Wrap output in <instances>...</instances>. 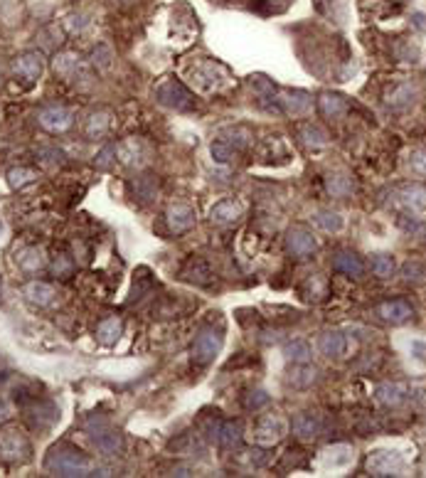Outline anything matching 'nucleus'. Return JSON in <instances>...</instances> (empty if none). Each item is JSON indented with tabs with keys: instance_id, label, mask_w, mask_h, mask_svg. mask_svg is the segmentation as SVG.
<instances>
[{
	"instance_id": "1",
	"label": "nucleus",
	"mask_w": 426,
	"mask_h": 478,
	"mask_svg": "<svg viewBox=\"0 0 426 478\" xmlns=\"http://www.w3.org/2000/svg\"><path fill=\"white\" fill-rule=\"evenodd\" d=\"M44 468H47L52 476H65V478L94 476V471H97L92 459L76 449H52L49 451V456L44 459Z\"/></svg>"
},
{
	"instance_id": "2",
	"label": "nucleus",
	"mask_w": 426,
	"mask_h": 478,
	"mask_svg": "<svg viewBox=\"0 0 426 478\" xmlns=\"http://www.w3.org/2000/svg\"><path fill=\"white\" fill-rule=\"evenodd\" d=\"M30 459V441L17 427H3L0 429V461L17 463Z\"/></svg>"
},
{
	"instance_id": "3",
	"label": "nucleus",
	"mask_w": 426,
	"mask_h": 478,
	"mask_svg": "<svg viewBox=\"0 0 426 478\" xmlns=\"http://www.w3.org/2000/svg\"><path fill=\"white\" fill-rule=\"evenodd\" d=\"M394 207H400L402 215H414V217H424L426 215V188L419 183L402 185L392 192Z\"/></svg>"
},
{
	"instance_id": "4",
	"label": "nucleus",
	"mask_w": 426,
	"mask_h": 478,
	"mask_svg": "<svg viewBox=\"0 0 426 478\" xmlns=\"http://www.w3.org/2000/svg\"><path fill=\"white\" fill-rule=\"evenodd\" d=\"M222 343H224V338H222L220 331H215V328H207V331H202L200 336L195 338L192 348H190V358H192V363L197 365V368H205V365H210L212 360L220 355Z\"/></svg>"
},
{
	"instance_id": "5",
	"label": "nucleus",
	"mask_w": 426,
	"mask_h": 478,
	"mask_svg": "<svg viewBox=\"0 0 426 478\" xmlns=\"http://www.w3.org/2000/svg\"><path fill=\"white\" fill-rule=\"evenodd\" d=\"M89 431H92V441L104 456H116L124 446V439L106 419H89Z\"/></svg>"
},
{
	"instance_id": "6",
	"label": "nucleus",
	"mask_w": 426,
	"mask_h": 478,
	"mask_svg": "<svg viewBox=\"0 0 426 478\" xmlns=\"http://www.w3.org/2000/svg\"><path fill=\"white\" fill-rule=\"evenodd\" d=\"M156 99L163 104V106H167V109H175V111H190L195 106L192 94H190L180 82H175V79H167V82H163L161 87L156 89Z\"/></svg>"
},
{
	"instance_id": "7",
	"label": "nucleus",
	"mask_w": 426,
	"mask_h": 478,
	"mask_svg": "<svg viewBox=\"0 0 426 478\" xmlns=\"http://www.w3.org/2000/svg\"><path fill=\"white\" fill-rule=\"evenodd\" d=\"M286 434V422L279 414H264L259 422L254 424V441L259 446H274L279 444Z\"/></svg>"
},
{
	"instance_id": "8",
	"label": "nucleus",
	"mask_w": 426,
	"mask_h": 478,
	"mask_svg": "<svg viewBox=\"0 0 426 478\" xmlns=\"http://www.w3.org/2000/svg\"><path fill=\"white\" fill-rule=\"evenodd\" d=\"M38 124L49 133H62L74 124V114L65 106H44L38 114Z\"/></svg>"
},
{
	"instance_id": "9",
	"label": "nucleus",
	"mask_w": 426,
	"mask_h": 478,
	"mask_svg": "<svg viewBox=\"0 0 426 478\" xmlns=\"http://www.w3.org/2000/svg\"><path fill=\"white\" fill-rule=\"evenodd\" d=\"M13 69H15V74L20 76V79H25V82H38L40 76H42V69H44V60L40 52H22V55L15 57V62H13Z\"/></svg>"
},
{
	"instance_id": "10",
	"label": "nucleus",
	"mask_w": 426,
	"mask_h": 478,
	"mask_svg": "<svg viewBox=\"0 0 426 478\" xmlns=\"http://www.w3.org/2000/svg\"><path fill=\"white\" fill-rule=\"evenodd\" d=\"M367 468L372 476H397L402 471V456L397 451H375L367 459Z\"/></svg>"
},
{
	"instance_id": "11",
	"label": "nucleus",
	"mask_w": 426,
	"mask_h": 478,
	"mask_svg": "<svg viewBox=\"0 0 426 478\" xmlns=\"http://www.w3.org/2000/svg\"><path fill=\"white\" fill-rule=\"evenodd\" d=\"M316 237L311 232H306L303 227H291L286 232V249L288 254H293L296 259H306L316 252Z\"/></svg>"
},
{
	"instance_id": "12",
	"label": "nucleus",
	"mask_w": 426,
	"mask_h": 478,
	"mask_svg": "<svg viewBox=\"0 0 426 478\" xmlns=\"http://www.w3.org/2000/svg\"><path fill=\"white\" fill-rule=\"evenodd\" d=\"M195 210L188 205V202H173V205L167 207L165 212V222H167V229L173 234H183L188 232L190 227L195 224Z\"/></svg>"
},
{
	"instance_id": "13",
	"label": "nucleus",
	"mask_w": 426,
	"mask_h": 478,
	"mask_svg": "<svg viewBox=\"0 0 426 478\" xmlns=\"http://www.w3.org/2000/svg\"><path fill=\"white\" fill-rule=\"evenodd\" d=\"M377 315L387 323H404L414 315V308H411L407 301L397 299V301H384V304L377 306Z\"/></svg>"
},
{
	"instance_id": "14",
	"label": "nucleus",
	"mask_w": 426,
	"mask_h": 478,
	"mask_svg": "<svg viewBox=\"0 0 426 478\" xmlns=\"http://www.w3.org/2000/svg\"><path fill=\"white\" fill-rule=\"evenodd\" d=\"M409 390L402 382H382V385L375 390V399L384 407H400L402 402L407 399Z\"/></svg>"
},
{
	"instance_id": "15",
	"label": "nucleus",
	"mask_w": 426,
	"mask_h": 478,
	"mask_svg": "<svg viewBox=\"0 0 426 478\" xmlns=\"http://www.w3.org/2000/svg\"><path fill=\"white\" fill-rule=\"evenodd\" d=\"M15 261L25 274H38L47 267V256H44L42 247H25V249L17 252Z\"/></svg>"
},
{
	"instance_id": "16",
	"label": "nucleus",
	"mask_w": 426,
	"mask_h": 478,
	"mask_svg": "<svg viewBox=\"0 0 426 478\" xmlns=\"http://www.w3.org/2000/svg\"><path fill=\"white\" fill-rule=\"evenodd\" d=\"M279 104L288 111V114L303 116V114H308V109H311L313 99H311V94L301 92V89H293V92H284V94H281Z\"/></svg>"
},
{
	"instance_id": "17",
	"label": "nucleus",
	"mask_w": 426,
	"mask_h": 478,
	"mask_svg": "<svg viewBox=\"0 0 426 478\" xmlns=\"http://www.w3.org/2000/svg\"><path fill=\"white\" fill-rule=\"evenodd\" d=\"M244 215V207L234 200H222L210 210V220L215 224H232Z\"/></svg>"
},
{
	"instance_id": "18",
	"label": "nucleus",
	"mask_w": 426,
	"mask_h": 478,
	"mask_svg": "<svg viewBox=\"0 0 426 478\" xmlns=\"http://www.w3.org/2000/svg\"><path fill=\"white\" fill-rule=\"evenodd\" d=\"M333 269L352 279H360L362 274H365V264H362L360 256L352 254V252H338V254L333 256Z\"/></svg>"
},
{
	"instance_id": "19",
	"label": "nucleus",
	"mask_w": 426,
	"mask_h": 478,
	"mask_svg": "<svg viewBox=\"0 0 426 478\" xmlns=\"http://www.w3.org/2000/svg\"><path fill=\"white\" fill-rule=\"evenodd\" d=\"M22 296L33 306H49L57 296L52 283H44V281H30L25 288H22Z\"/></svg>"
},
{
	"instance_id": "20",
	"label": "nucleus",
	"mask_w": 426,
	"mask_h": 478,
	"mask_svg": "<svg viewBox=\"0 0 426 478\" xmlns=\"http://www.w3.org/2000/svg\"><path fill=\"white\" fill-rule=\"evenodd\" d=\"M345 348H347L345 336L340 331L323 333L318 340V350H320V355H325V358H343V355H345Z\"/></svg>"
},
{
	"instance_id": "21",
	"label": "nucleus",
	"mask_w": 426,
	"mask_h": 478,
	"mask_svg": "<svg viewBox=\"0 0 426 478\" xmlns=\"http://www.w3.org/2000/svg\"><path fill=\"white\" fill-rule=\"evenodd\" d=\"M318 109L325 119H340V116L347 111V101L340 97V94L325 92V94H320V99H318Z\"/></svg>"
},
{
	"instance_id": "22",
	"label": "nucleus",
	"mask_w": 426,
	"mask_h": 478,
	"mask_svg": "<svg viewBox=\"0 0 426 478\" xmlns=\"http://www.w3.org/2000/svg\"><path fill=\"white\" fill-rule=\"evenodd\" d=\"M293 434L303 441H311L320 434V422L313 414H296L293 417Z\"/></svg>"
},
{
	"instance_id": "23",
	"label": "nucleus",
	"mask_w": 426,
	"mask_h": 478,
	"mask_svg": "<svg viewBox=\"0 0 426 478\" xmlns=\"http://www.w3.org/2000/svg\"><path fill=\"white\" fill-rule=\"evenodd\" d=\"M316 380H318V370H316L313 365L293 363L291 375H288V385L298 387V390H306V387H311Z\"/></svg>"
},
{
	"instance_id": "24",
	"label": "nucleus",
	"mask_w": 426,
	"mask_h": 478,
	"mask_svg": "<svg viewBox=\"0 0 426 478\" xmlns=\"http://www.w3.org/2000/svg\"><path fill=\"white\" fill-rule=\"evenodd\" d=\"M52 69L54 74L65 76V79H69V76L76 74V69H79V55L76 52H57L52 60Z\"/></svg>"
},
{
	"instance_id": "25",
	"label": "nucleus",
	"mask_w": 426,
	"mask_h": 478,
	"mask_svg": "<svg viewBox=\"0 0 426 478\" xmlns=\"http://www.w3.org/2000/svg\"><path fill=\"white\" fill-rule=\"evenodd\" d=\"M108 126H111L108 111H94V114H89L87 124H84V133H87V138L97 141V138H101L104 133H106Z\"/></svg>"
},
{
	"instance_id": "26",
	"label": "nucleus",
	"mask_w": 426,
	"mask_h": 478,
	"mask_svg": "<svg viewBox=\"0 0 426 478\" xmlns=\"http://www.w3.org/2000/svg\"><path fill=\"white\" fill-rule=\"evenodd\" d=\"M97 338H99L101 345H116V340L121 338V321L119 318H116V315L104 318L97 328Z\"/></svg>"
},
{
	"instance_id": "27",
	"label": "nucleus",
	"mask_w": 426,
	"mask_h": 478,
	"mask_svg": "<svg viewBox=\"0 0 426 478\" xmlns=\"http://www.w3.org/2000/svg\"><path fill=\"white\" fill-rule=\"evenodd\" d=\"M416 97V89L411 84H397L392 92L387 94V106L392 109H407Z\"/></svg>"
},
{
	"instance_id": "28",
	"label": "nucleus",
	"mask_w": 426,
	"mask_h": 478,
	"mask_svg": "<svg viewBox=\"0 0 426 478\" xmlns=\"http://www.w3.org/2000/svg\"><path fill=\"white\" fill-rule=\"evenodd\" d=\"M325 190L333 197H347L355 190V183H352L347 175H328L325 178Z\"/></svg>"
},
{
	"instance_id": "29",
	"label": "nucleus",
	"mask_w": 426,
	"mask_h": 478,
	"mask_svg": "<svg viewBox=\"0 0 426 478\" xmlns=\"http://www.w3.org/2000/svg\"><path fill=\"white\" fill-rule=\"evenodd\" d=\"M298 136H301V141L311 148H320L328 143V133H325L320 126H313V124L301 126V129H298Z\"/></svg>"
},
{
	"instance_id": "30",
	"label": "nucleus",
	"mask_w": 426,
	"mask_h": 478,
	"mask_svg": "<svg viewBox=\"0 0 426 478\" xmlns=\"http://www.w3.org/2000/svg\"><path fill=\"white\" fill-rule=\"evenodd\" d=\"M8 185H10L13 190H22L25 185L35 183L38 180V173H35L33 168H25V165H20V168H10L8 170Z\"/></svg>"
},
{
	"instance_id": "31",
	"label": "nucleus",
	"mask_w": 426,
	"mask_h": 478,
	"mask_svg": "<svg viewBox=\"0 0 426 478\" xmlns=\"http://www.w3.org/2000/svg\"><path fill=\"white\" fill-rule=\"evenodd\" d=\"M217 439L222 446H237L242 441V424L239 422H224L217 429Z\"/></svg>"
},
{
	"instance_id": "32",
	"label": "nucleus",
	"mask_w": 426,
	"mask_h": 478,
	"mask_svg": "<svg viewBox=\"0 0 426 478\" xmlns=\"http://www.w3.org/2000/svg\"><path fill=\"white\" fill-rule=\"evenodd\" d=\"M284 355H286L288 363H308L311 355H313V350H311V345H308L306 340H293L284 348Z\"/></svg>"
},
{
	"instance_id": "33",
	"label": "nucleus",
	"mask_w": 426,
	"mask_h": 478,
	"mask_svg": "<svg viewBox=\"0 0 426 478\" xmlns=\"http://www.w3.org/2000/svg\"><path fill=\"white\" fill-rule=\"evenodd\" d=\"M133 190H136V197L143 202L153 200L158 192V180L153 178V175H140L138 180L133 183Z\"/></svg>"
},
{
	"instance_id": "34",
	"label": "nucleus",
	"mask_w": 426,
	"mask_h": 478,
	"mask_svg": "<svg viewBox=\"0 0 426 478\" xmlns=\"http://www.w3.org/2000/svg\"><path fill=\"white\" fill-rule=\"evenodd\" d=\"M402 279H404V283H411V286H421L426 281V267L421 261H407L402 267Z\"/></svg>"
},
{
	"instance_id": "35",
	"label": "nucleus",
	"mask_w": 426,
	"mask_h": 478,
	"mask_svg": "<svg viewBox=\"0 0 426 478\" xmlns=\"http://www.w3.org/2000/svg\"><path fill=\"white\" fill-rule=\"evenodd\" d=\"M370 267H372L375 277L389 279L394 274V269H397V264H394V256L392 254H375L372 261H370Z\"/></svg>"
},
{
	"instance_id": "36",
	"label": "nucleus",
	"mask_w": 426,
	"mask_h": 478,
	"mask_svg": "<svg viewBox=\"0 0 426 478\" xmlns=\"http://www.w3.org/2000/svg\"><path fill=\"white\" fill-rule=\"evenodd\" d=\"M316 224H318L320 229H325V232H340L343 229V217H340L338 212H330V210H320L313 215Z\"/></svg>"
},
{
	"instance_id": "37",
	"label": "nucleus",
	"mask_w": 426,
	"mask_h": 478,
	"mask_svg": "<svg viewBox=\"0 0 426 478\" xmlns=\"http://www.w3.org/2000/svg\"><path fill=\"white\" fill-rule=\"evenodd\" d=\"M113 62V49L108 47L106 42H99L97 47L92 49V65L97 67V69H108Z\"/></svg>"
},
{
	"instance_id": "38",
	"label": "nucleus",
	"mask_w": 426,
	"mask_h": 478,
	"mask_svg": "<svg viewBox=\"0 0 426 478\" xmlns=\"http://www.w3.org/2000/svg\"><path fill=\"white\" fill-rule=\"evenodd\" d=\"M249 87L259 94L261 99H271L276 94V84L271 82V79H266L264 74H254L252 79H249Z\"/></svg>"
},
{
	"instance_id": "39",
	"label": "nucleus",
	"mask_w": 426,
	"mask_h": 478,
	"mask_svg": "<svg viewBox=\"0 0 426 478\" xmlns=\"http://www.w3.org/2000/svg\"><path fill=\"white\" fill-rule=\"evenodd\" d=\"M210 153H212V158H215V163H232V158H234V151H232V146L229 143H224V141H215L210 146Z\"/></svg>"
},
{
	"instance_id": "40",
	"label": "nucleus",
	"mask_w": 426,
	"mask_h": 478,
	"mask_svg": "<svg viewBox=\"0 0 426 478\" xmlns=\"http://www.w3.org/2000/svg\"><path fill=\"white\" fill-rule=\"evenodd\" d=\"M183 277L188 279V281H195V283H207L212 277V272L205 261H197V269H195V264H192V269H185Z\"/></svg>"
},
{
	"instance_id": "41",
	"label": "nucleus",
	"mask_w": 426,
	"mask_h": 478,
	"mask_svg": "<svg viewBox=\"0 0 426 478\" xmlns=\"http://www.w3.org/2000/svg\"><path fill=\"white\" fill-rule=\"evenodd\" d=\"M311 294H316V301L323 299V296H325V281L320 277L308 279L306 286H303V296H306L308 301H311Z\"/></svg>"
},
{
	"instance_id": "42",
	"label": "nucleus",
	"mask_w": 426,
	"mask_h": 478,
	"mask_svg": "<svg viewBox=\"0 0 426 478\" xmlns=\"http://www.w3.org/2000/svg\"><path fill=\"white\" fill-rule=\"evenodd\" d=\"M113 158H116V146H113V143H106V146L97 153V158H94V165L101 168V170H106L108 165L113 163Z\"/></svg>"
},
{
	"instance_id": "43",
	"label": "nucleus",
	"mask_w": 426,
	"mask_h": 478,
	"mask_svg": "<svg viewBox=\"0 0 426 478\" xmlns=\"http://www.w3.org/2000/svg\"><path fill=\"white\" fill-rule=\"evenodd\" d=\"M269 399L271 397L266 395L264 390H252L247 395V399H244V404H247V409H259V407H264V404H269Z\"/></svg>"
},
{
	"instance_id": "44",
	"label": "nucleus",
	"mask_w": 426,
	"mask_h": 478,
	"mask_svg": "<svg viewBox=\"0 0 426 478\" xmlns=\"http://www.w3.org/2000/svg\"><path fill=\"white\" fill-rule=\"evenodd\" d=\"M409 168H411V173H416V175H426V151H424V148H419V151H411Z\"/></svg>"
},
{
	"instance_id": "45",
	"label": "nucleus",
	"mask_w": 426,
	"mask_h": 478,
	"mask_svg": "<svg viewBox=\"0 0 426 478\" xmlns=\"http://www.w3.org/2000/svg\"><path fill=\"white\" fill-rule=\"evenodd\" d=\"M87 25H89L87 15H69L65 20V28L69 30V33H81V30L87 28Z\"/></svg>"
},
{
	"instance_id": "46",
	"label": "nucleus",
	"mask_w": 426,
	"mask_h": 478,
	"mask_svg": "<svg viewBox=\"0 0 426 478\" xmlns=\"http://www.w3.org/2000/svg\"><path fill=\"white\" fill-rule=\"evenodd\" d=\"M69 269H72V264L67 261L65 254H60L57 259H54V272L60 274V277H67V274H69Z\"/></svg>"
},
{
	"instance_id": "47",
	"label": "nucleus",
	"mask_w": 426,
	"mask_h": 478,
	"mask_svg": "<svg viewBox=\"0 0 426 478\" xmlns=\"http://www.w3.org/2000/svg\"><path fill=\"white\" fill-rule=\"evenodd\" d=\"M411 20H414V25L419 30H426V15H421V13H414V17H411Z\"/></svg>"
},
{
	"instance_id": "48",
	"label": "nucleus",
	"mask_w": 426,
	"mask_h": 478,
	"mask_svg": "<svg viewBox=\"0 0 426 478\" xmlns=\"http://www.w3.org/2000/svg\"><path fill=\"white\" fill-rule=\"evenodd\" d=\"M8 419V407H6V402H0V422H6Z\"/></svg>"
},
{
	"instance_id": "49",
	"label": "nucleus",
	"mask_w": 426,
	"mask_h": 478,
	"mask_svg": "<svg viewBox=\"0 0 426 478\" xmlns=\"http://www.w3.org/2000/svg\"><path fill=\"white\" fill-rule=\"evenodd\" d=\"M269 3H276V0H269ZM286 3H288V0H281V6H286Z\"/></svg>"
},
{
	"instance_id": "50",
	"label": "nucleus",
	"mask_w": 426,
	"mask_h": 478,
	"mask_svg": "<svg viewBox=\"0 0 426 478\" xmlns=\"http://www.w3.org/2000/svg\"><path fill=\"white\" fill-rule=\"evenodd\" d=\"M113 3H131V0H113Z\"/></svg>"
}]
</instances>
